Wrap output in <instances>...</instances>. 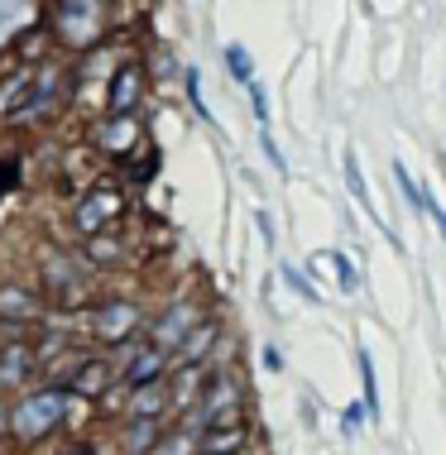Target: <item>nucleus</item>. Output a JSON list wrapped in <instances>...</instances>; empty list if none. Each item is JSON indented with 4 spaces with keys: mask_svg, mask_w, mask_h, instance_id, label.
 I'll return each mask as SVG.
<instances>
[{
    "mask_svg": "<svg viewBox=\"0 0 446 455\" xmlns=\"http://www.w3.org/2000/svg\"><path fill=\"white\" fill-rule=\"evenodd\" d=\"M68 408H72L68 388H39V393H29L20 408H10V432H15V441H39L63 422Z\"/></svg>",
    "mask_w": 446,
    "mask_h": 455,
    "instance_id": "f257e3e1",
    "label": "nucleus"
},
{
    "mask_svg": "<svg viewBox=\"0 0 446 455\" xmlns=\"http://www.w3.org/2000/svg\"><path fill=\"white\" fill-rule=\"evenodd\" d=\"M48 20H53V34L72 48H92L101 44L106 34V5L101 0H63V5L48 10Z\"/></svg>",
    "mask_w": 446,
    "mask_h": 455,
    "instance_id": "f03ea898",
    "label": "nucleus"
},
{
    "mask_svg": "<svg viewBox=\"0 0 446 455\" xmlns=\"http://www.w3.org/2000/svg\"><path fill=\"white\" fill-rule=\"evenodd\" d=\"M120 212H126V196L101 182V188H92L77 206H72V230H77L82 240H101V230L116 226Z\"/></svg>",
    "mask_w": 446,
    "mask_h": 455,
    "instance_id": "7ed1b4c3",
    "label": "nucleus"
},
{
    "mask_svg": "<svg viewBox=\"0 0 446 455\" xmlns=\"http://www.w3.org/2000/svg\"><path fill=\"white\" fill-rule=\"evenodd\" d=\"M140 96H144V68H140V63H126V68L116 72V77L106 82V110H110V120L134 116Z\"/></svg>",
    "mask_w": 446,
    "mask_h": 455,
    "instance_id": "20e7f679",
    "label": "nucleus"
},
{
    "mask_svg": "<svg viewBox=\"0 0 446 455\" xmlns=\"http://www.w3.org/2000/svg\"><path fill=\"white\" fill-rule=\"evenodd\" d=\"M144 130H140V116H120V120H106V125H96V149L110 154V158H126L140 149Z\"/></svg>",
    "mask_w": 446,
    "mask_h": 455,
    "instance_id": "39448f33",
    "label": "nucleus"
},
{
    "mask_svg": "<svg viewBox=\"0 0 446 455\" xmlns=\"http://www.w3.org/2000/svg\"><path fill=\"white\" fill-rule=\"evenodd\" d=\"M240 408V384L231 374H212V388L202 398V412H197V427H216L221 417H235Z\"/></svg>",
    "mask_w": 446,
    "mask_h": 455,
    "instance_id": "423d86ee",
    "label": "nucleus"
},
{
    "mask_svg": "<svg viewBox=\"0 0 446 455\" xmlns=\"http://www.w3.org/2000/svg\"><path fill=\"white\" fill-rule=\"evenodd\" d=\"M134 326H140V307H134V302H126V298L106 302L101 312L92 316V331H96L101 340H126Z\"/></svg>",
    "mask_w": 446,
    "mask_h": 455,
    "instance_id": "0eeeda50",
    "label": "nucleus"
},
{
    "mask_svg": "<svg viewBox=\"0 0 446 455\" xmlns=\"http://www.w3.org/2000/svg\"><path fill=\"white\" fill-rule=\"evenodd\" d=\"M188 326H192V302H173L168 307V312L164 316H158V322H154V350H173V346H178L182 350V340H188Z\"/></svg>",
    "mask_w": 446,
    "mask_h": 455,
    "instance_id": "6e6552de",
    "label": "nucleus"
},
{
    "mask_svg": "<svg viewBox=\"0 0 446 455\" xmlns=\"http://www.w3.org/2000/svg\"><path fill=\"white\" fill-rule=\"evenodd\" d=\"M164 364H168V355H164V350H154V346L134 350V355H130V364H126V384H130V388H149V384H158Z\"/></svg>",
    "mask_w": 446,
    "mask_h": 455,
    "instance_id": "1a4fd4ad",
    "label": "nucleus"
},
{
    "mask_svg": "<svg viewBox=\"0 0 446 455\" xmlns=\"http://www.w3.org/2000/svg\"><path fill=\"white\" fill-rule=\"evenodd\" d=\"M34 20H39V5H24V0H0V48L15 39L20 29H29Z\"/></svg>",
    "mask_w": 446,
    "mask_h": 455,
    "instance_id": "9d476101",
    "label": "nucleus"
},
{
    "mask_svg": "<svg viewBox=\"0 0 446 455\" xmlns=\"http://www.w3.org/2000/svg\"><path fill=\"white\" fill-rule=\"evenodd\" d=\"M168 408V393L158 388V384H149V388H134V398H130V422H154L158 412Z\"/></svg>",
    "mask_w": 446,
    "mask_h": 455,
    "instance_id": "9b49d317",
    "label": "nucleus"
},
{
    "mask_svg": "<svg viewBox=\"0 0 446 455\" xmlns=\"http://www.w3.org/2000/svg\"><path fill=\"white\" fill-rule=\"evenodd\" d=\"M216 336H221V326H216V322H202V326H192V336L182 340V364H188V369H197V364H202V355L216 346Z\"/></svg>",
    "mask_w": 446,
    "mask_h": 455,
    "instance_id": "f8f14e48",
    "label": "nucleus"
},
{
    "mask_svg": "<svg viewBox=\"0 0 446 455\" xmlns=\"http://www.w3.org/2000/svg\"><path fill=\"white\" fill-rule=\"evenodd\" d=\"M34 312H39L34 292H24V288H5V292H0V316H5V322H34Z\"/></svg>",
    "mask_w": 446,
    "mask_h": 455,
    "instance_id": "ddd939ff",
    "label": "nucleus"
},
{
    "mask_svg": "<svg viewBox=\"0 0 446 455\" xmlns=\"http://www.w3.org/2000/svg\"><path fill=\"white\" fill-rule=\"evenodd\" d=\"M110 384V364L106 360H86L82 369H72V393H101Z\"/></svg>",
    "mask_w": 446,
    "mask_h": 455,
    "instance_id": "4468645a",
    "label": "nucleus"
},
{
    "mask_svg": "<svg viewBox=\"0 0 446 455\" xmlns=\"http://www.w3.org/2000/svg\"><path fill=\"white\" fill-rule=\"evenodd\" d=\"M29 364H34L29 346H10L5 355H0V384H20V379L29 374Z\"/></svg>",
    "mask_w": 446,
    "mask_h": 455,
    "instance_id": "2eb2a0df",
    "label": "nucleus"
},
{
    "mask_svg": "<svg viewBox=\"0 0 446 455\" xmlns=\"http://www.w3.org/2000/svg\"><path fill=\"white\" fill-rule=\"evenodd\" d=\"M240 441H245V427L235 422L231 432H207L202 451H207V455H231V451H240Z\"/></svg>",
    "mask_w": 446,
    "mask_h": 455,
    "instance_id": "dca6fc26",
    "label": "nucleus"
},
{
    "mask_svg": "<svg viewBox=\"0 0 446 455\" xmlns=\"http://www.w3.org/2000/svg\"><path fill=\"white\" fill-rule=\"evenodd\" d=\"M154 441H158V427H154V422H130V432H126V451H130V455L154 451Z\"/></svg>",
    "mask_w": 446,
    "mask_h": 455,
    "instance_id": "f3484780",
    "label": "nucleus"
},
{
    "mask_svg": "<svg viewBox=\"0 0 446 455\" xmlns=\"http://www.w3.org/2000/svg\"><path fill=\"white\" fill-rule=\"evenodd\" d=\"M361 360V384H365V412L379 417V388H375V360H369V350L355 355Z\"/></svg>",
    "mask_w": 446,
    "mask_h": 455,
    "instance_id": "a211bd4d",
    "label": "nucleus"
},
{
    "mask_svg": "<svg viewBox=\"0 0 446 455\" xmlns=\"http://www.w3.org/2000/svg\"><path fill=\"white\" fill-rule=\"evenodd\" d=\"M345 182H351L355 202H361L365 212H375V202H369V192H365V178H361V158H355V149H345Z\"/></svg>",
    "mask_w": 446,
    "mask_h": 455,
    "instance_id": "6ab92c4d",
    "label": "nucleus"
},
{
    "mask_svg": "<svg viewBox=\"0 0 446 455\" xmlns=\"http://www.w3.org/2000/svg\"><path fill=\"white\" fill-rule=\"evenodd\" d=\"M226 63H231V72L240 82H250V53H245L240 44H226Z\"/></svg>",
    "mask_w": 446,
    "mask_h": 455,
    "instance_id": "aec40b11",
    "label": "nucleus"
},
{
    "mask_svg": "<svg viewBox=\"0 0 446 455\" xmlns=\"http://www.w3.org/2000/svg\"><path fill=\"white\" fill-rule=\"evenodd\" d=\"M120 250H126L120 240H92V259H96V264H110V259H120Z\"/></svg>",
    "mask_w": 446,
    "mask_h": 455,
    "instance_id": "412c9836",
    "label": "nucleus"
},
{
    "mask_svg": "<svg viewBox=\"0 0 446 455\" xmlns=\"http://www.w3.org/2000/svg\"><path fill=\"white\" fill-rule=\"evenodd\" d=\"M15 182H20V164H15V158H0V196L15 188Z\"/></svg>",
    "mask_w": 446,
    "mask_h": 455,
    "instance_id": "4be33fe9",
    "label": "nucleus"
},
{
    "mask_svg": "<svg viewBox=\"0 0 446 455\" xmlns=\"http://www.w3.org/2000/svg\"><path fill=\"white\" fill-rule=\"evenodd\" d=\"M337 278H341L345 292H355V283H361V274L351 268V259H345V254H337Z\"/></svg>",
    "mask_w": 446,
    "mask_h": 455,
    "instance_id": "5701e85b",
    "label": "nucleus"
},
{
    "mask_svg": "<svg viewBox=\"0 0 446 455\" xmlns=\"http://www.w3.org/2000/svg\"><path fill=\"white\" fill-rule=\"evenodd\" d=\"M63 455H96L92 446H72V451H63Z\"/></svg>",
    "mask_w": 446,
    "mask_h": 455,
    "instance_id": "b1692460",
    "label": "nucleus"
},
{
    "mask_svg": "<svg viewBox=\"0 0 446 455\" xmlns=\"http://www.w3.org/2000/svg\"><path fill=\"white\" fill-rule=\"evenodd\" d=\"M5 427H10V412H5V408H0V432H5Z\"/></svg>",
    "mask_w": 446,
    "mask_h": 455,
    "instance_id": "393cba45",
    "label": "nucleus"
}]
</instances>
